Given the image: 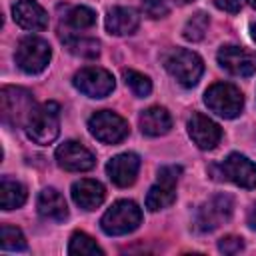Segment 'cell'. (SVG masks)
Masks as SVG:
<instances>
[{
    "label": "cell",
    "instance_id": "5b68a950",
    "mask_svg": "<svg viewBox=\"0 0 256 256\" xmlns=\"http://www.w3.org/2000/svg\"><path fill=\"white\" fill-rule=\"evenodd\" d=\"M204 104L222 118H236L244 108V96L234 84L216 82L204 92Z\"/></svg>",
    "mask_w": 256,
    "mask_h": 256
},
{
    "label": "cell",
    "instance_id": "2e32d148",
    "mask_svg": "<svg viewBox=\"0 0 256 256\" xmlns=\"http://www.w3.org/2000/svg\"><path fill=\"white\" fill-rule=\"evenodd\" d=\"M12 18L24 30L36 32V30H44L48 26L46 10L34 0H16V4L12 6Z\"/></svg>",
    "mask_w": 256,
    "mask_h": 256
},
{
    "label": "cell",
    "instance_id": "ba28073f",
    "mask_svg": "<svg viewBox=\"0 0 256 256\" xmlns=\"http://www.w3.org/2000/svg\"><path fill=\"white\" fill-rule=\"evenodd\" d=\"M180 174H182L180 166H162L158 170V182L150 186L146 194V208L150 212L164 210L176 200V182Z\"/></svg>",
    "mask_w": 256,
    "mask_h": 256
},
{
    "label": "cell",
    "instance_id": "1f68e13d",
    "mask_svg": "<svg viewBox=\"0 0 256 256\" xmlns=\"http://www.w3.org/2000/svg\"><path fill=\"white\" fill-rule=\"evenodd\" d=\"M176 4H180V6H184V4H190V2H194V0H174Z\"/></svg>",
    "mask_w": 256,
    "mask_h": 256
},
{
    "label": "cell",
    "instance_id": "f546056e",
    "mask_svg": "<svg viewBox=\"0 0 256 256\" xmlns=\"http://www.w3.org/2000/svg\"><path fill=\"white\" fill-rule=\"evenodd\" d=\"M214 4H216V8L230 12V14H236L242 8V0H214Z\"/></svg>",
    "mask_w": 256,
    "mask_h": 256
},
{
    "label": "cell",
    "instance_id": "277c9868",
    "mask_svg": "<svg viewBox=\"0 0 256 256\" xmlns=\"http://www.w3.org/2000/svg\"><path fill=\"white\" fill-rule=\"evenodd\" d=\"M34 110V96L20 86H4L0 92V112L2 122L16 128L24 126L30 112Z\"/></svg>",
    "mask_w": 256,
    "mask_h": 256
},
{
    "label": "cell",
    "instance_id": "4fadbf2b",
    "mask_svg": "<svg viewBox=\"0 0 256 256\" xmlns=\"http://www.w3.org/2000/svg\"><path fill=\"white\" fill-rule=\"evenodd\" d=\"M220 172L226 180L234 182L236 186L256 188V164L238 152L226 156V160L220 164Z\"/></svg>",
    "mask_w": 256,
    "mask_h": 256
},
{
    "label": "cell",
    "instance_id": "603a6c76",
    "mask_svg": "<svg viewBox=\"0 0 256 256\" xmlns=\"http://www.w3.org/2000/svg\"><path fill=\"white\" fill-rule=\"evenodd\" d=\"M68 254H72V256H96V254L102 256L104 250L88 234L74 232L72 238H70V244H68Z\"/></svg>",
    "mask_w": 256,
    "mask_h": 256
},
{
    "label": "cell",
    "instance_id": "ac0fdd59",
    "mask_svg": "<svg viewBox=\"0 0 256 256\" xmlns=\"http://www.w3.org/2000/svg\"><path fill=\"white\" fill-rule=\"evenodd\" d=\"M138 124L146 136H164L172 128V116L162 106H150L140 114Z\"/></svg>",
    "mask_w": 256,
    "mask_h": 256
},
{
    "label": "cell",
    "instance_id": "9c48e42d",
    "mask_svg": "<svg viewBox=\"0 0 256 256\" xmlns=\"http://www.w3.org/2000/svg\"><path fill=\"white\" fill-rule=\"evenodd\" d=\"M232 208H234V202H232L230 196H226V194L212 196L208 202H204L198 208L196 218H194V228L200 230V232H212V230H216L220 224H224V222L230 220Z\"/></svg>",
    "mask_w": 256,
    "mask_h": 256
},
{
    "label": "cell",
    "instance_id": "44dd1931",
    "mask_svg": "<svg viewBox=\"0 0 256 256\" xmlns=\"http://www.w3.org/2000/svg\"><path fill=\"white\" fill-rule=\"evenodd\" d=\"M24 202H26V188L20 182L4 176L0 180V206H2V210L20 208Z\"/></svg>",
    "mask_w": 256,
    "mask_h": 256
},
{
    "label": "cell",
    "instance_id": "ffe728a7",
    "mask_svg": "<svg viewBox=\"0 0 256 256\" xmlns=\"http://www.w3.org/2000/svg\"><path fill=\"white\" fill-rule=\"evenodd\" d=\"M138 24H140V16L136 14V10L126 6H116L106 16V30L114 36L132 34L138 28Z\"/></svg>",
    "mask_w": 256,
    "mask_h": 256
},
{
    "label": "cell",
    "instance_id": "52a82bcc",
    "mask_svg": "<svg viewBox=\"0 0 256 256\" xmlns=\"http://www.w3.org/2000/svg\"><path fill=\"white\" fill-rule=\"evenodd\" d=\"M88 130L96 140H100L104 144H118L130 132L128 122L122 116H118L116 112H112V110L94 112L88 118Z\"/></svg>",
    "mask_w": 256,
    "mask_h": 256
},
{
    "label": "cell",
    "instance_id": "30bf717a",
    "mask_svg": "<svg viewBox=\"0 0 256 256\" xmlns=\"http://www.w3.org/2000/svg\"><path fill=\"white\" fill-rule=\"evenodd\" d=\"M72 82H74V86L82 94H86L90 98H104L116 86L114 76L108 70L98 68V66H86V68L78 70L74 74V80Z\"/></svg>",
    "mask_w": 256,
    "mask_h": 256
},
{
    "label": "cell",
    "instance_id": "7c38bea8",
    "mask_svg": "<svg viewBox=\"0 0 256 256\" xmlns=\"http://www.w3.org/2000/svg\"><path fill=\"white\" fill-rule=\"evenodd\" d=\"M56 162L68 172H86L94 166V154L76 140H68L56 148Z\"/></svg>",
    "mask_w": 256,
    "mask_h": 256
},
{
    "label": "cell",
    "instance_id": "4316f807",
    "mask_svg": "<svg viewBox=\"0 0 256 256\" xmlns=\"http://www.w3.org/2000/svg\"><path fill=\"white\" fill-rule=\"evenodd\" d=\"M122 76H124L126 86L134 92V96L144 98V96H148V94L152 92V82H150V78L144 76L142 72H136V70H124Z\"/></svg>",
    "mask_w": 256,
    "mask_h": 256
},
{
    "label": "cell",
    "instance_id": "d6986e66",
    "mask_svg": "<svg viewBox=\"0 0 256 256\" xmlns=\"http://www.w3.org/2000/svg\"><path fill=\"white\" fill-rule=\"evenodd\" d=\"M38 214L42 218H48V220H54V222H62L68 218V206H66V200L64 196L54 190V188H44L40 194H38Z\"/></svg>",
    "mask_w": 256,
    "mask_h": 256
},
{
    "label": "cell",
    "instance_id": "9a60e30c",
    "mask_svg": "<svg viewBox=\"0 0 256 256\" xmlns=\"http://www.w3.org/2000/svg\"><path fill=\"white\" fill-rule=\"evenodd\" d=\"M138 170H140V158L134 152L118 154L106 164V172H108L110 180L120 188H126L130 184H134V180L138 176Z\"/></svg>",
    "mask_w": 256,
    "mask_h": 256
},
{
    "label": "cell",
    "instance_id": "d6a6232c",
    "mask_svg": "<svg viewBox=\"0 0 256 256\" xmlns=\"http://www.w3.org/2000/svg\"><path fill=\"white\" fill-rule=\"evenodd\" d=\"M252 38H254V40H256V24H254V26H252Z\"/></svg>",
    "mask_w": 256,
    "mask_h": 256
},
{
    "label": "cell",
    "instance_id": "f1b7e54d",
    "mask_svg": "<svg viewBox=\"0 0 256 256\" xmlns=\"http://www.w3.org/2000/svg\"><path fill=\"white\" fill-rule=\"evenodd\" d=\"M218 250L224 254H238L240 250H244V240L240 236H224L218 242Z\"/></svg>",
    "mask_w": 256,
    "mask_h": 256
},
{
    "label": "cell",
    "instance_id": "7402d4cb",
    "mask_svg": "<svg viewBox=\"0 0 256 256\" xmlns=\"http://www.w3.org/2000/svg\"><path fill=\"white\" fill-rule=\"evenodd\" d=\"M68 52L80 58H96L100 54V44L94 38H78V36H66L62 38Z\"/></svg>",
    "mask_w": 256,
    "mask_h": 256
},
{
    "label": "cell",
    "instance_id": "4dcf8cb0",
    "mask_svg": "<svg viewBox=\"0 0 256 256\" xmlns=\"http://www.w3.org/2000/svg\"><path fill=\"white\" fill-rule=\"evenodd\" d=\"M248 226L252 228V230H256V204H252V208L248 210Z\"/></svg>",
    "mask_w": 256,
    "mask_h": 256
},
{
    "label": "cell",
    "instance_id": "8fae6325",
    "mask_svg": "<svg viewBox=\"0 0 256 256\" xmlns=\"http://www.w3.org/2000/svg\"><path fill=\"white\" fill-rule=\"evenodd\" d=\"M218 64L234 76H252L256 72V52L240 46H222L216 54Z\"/></svg>",
    "mask_w": 256,
    "mask_h": 256
},
{
    "label": "cell",
    "instance_id": "8992f818",
    "mask_svg": "<svg viewBox=\"0 0 256 256\" xmlns=\"http://www.w3.org/2000/svg\"><path fill=\"white\" fill-rule=\"evenodd\" d=\"M52 50L50 44L40 36H26L18 42L14 60L18 68L26 74H38L42 72L50 62Z\"/></svg>",
    "mask_w": 256,
    "mask_h": 256
},
{
    "label": "cell",
    "instance_id": "5bb4252c",
    "mask_svg": "<svg viewBox=\"0 0 256 256\" xmlns=\"http://www.w3.org/2000/svg\"><path fill=\"white\" fill-rule=\"evenodd\" d=\"M188 134L192 138V142L200 148V150H214L218 146V142L222 140V130L220 126L210 120L208 116L194 112L188 120Z\"/></svg>",
    "mask_w": 256,
    "mask_h": 256
},
{
    "label": "cell",
    "instance_id": "cb8c5ba5",
    "mask_svg": "<svg viewBox=\"0 0 256 256\" xmlns=\"http://www.w3.org/2000/svg\"><path fill=\"white\" fill-rule=\"evenodd\" d=\"M94 22H96V12L92 8H88V6H74L66 14V24L70 28H76V30L92 28Z\"/></svg>",
    "mask_w": 256,
    "mask_h": 256
},
{
    "label": "cell",
    "instance_id": "484cf974",
    "mask_svg": "<svg viewBox=\"0 0 256 256\" xmlns=\"http://www.w3.org/2000/svg\"><path fill=\"white\" fill-rule=\"evenodd\" d=\"M0 234H2V240H0L2 250L22 252V250H26V248H28L26 238H24V234H22V230H20V228L10 226V224H2Z\"/></svg>",
    "mask_w": 256,
    "mask_h": 256
},
{
    "label": "cell",
    "instance_id": "e0dca14e",
    "mask_svg": "<svg viewBox=\"0 0 256 256\" xmlns=\"http://www.w3.org/2000/svg\"><path fill=\"white\" fill-rule=\"evenodd\" d=\"M106 198V190L98 180H78L72 184V200L82 210H96Z\"/></svg>",
    "mask_w": 256,
    "mask_h": 256
},
{
    "label": "cell",
    "instance_id": "83f0119b",
    "mask_svg": "<svg viewBox=\"0 0 256 256\" xmlns=\"http://www.w3.org/2000/svg\"><path fill=\"white\" fill-rule=\"evenodd\" d=\"M142 12L148 18H164L170 12V6L166 0H142Z\"/></svg>",
    "mask_w": 256,
    "mask_h": 256
},
{
    "label": "cell",
    "instance_id": "3957f363",
    "mask_svg": "<svg viewBox=\"0 0 256 256\" xmlns=\"http://www.w3.org/2000/svg\"><path fill=\"white\" fill-rule=\"evenodd\" d=\"M142 222V210L132 200H118L114 202L104 216L100 218V228L108 236H122L134 232Z\"/></svg>",
    "mask_w": 256,
    "mask_h": 256
},
{
    "label": "cell",
    "instance_id": "836d02e7",
    "mask_svg": "<svg viewBox=\"0 0 256 256\" xmlns=\"http://www.w3.org/2000/svg\"><path fill=\"white\" fill-rule=\"evenodd\" d=\"M248 2H250V6H252V8H256V0H248Z\"/></svg>",
    "mask_w": 256,
    "mask_h": 256
},
{
    "label": "cell",
    "instance_id": "6da1fadb",
    "mask_svg": "<svg viewBox=\"0 0 256 256\" xmlns=\"http://www.w3.org/2000/svg\"><path fill=\"white\" fill-rule=\"evenodd\" d=\"M164 68L168 74L182 86L192 88L198 84V80L204 74V62L202 58L186 48H172L164 54Z\"/></svg>",
    "mask_w": 256,
    "mask_h": 256
},
{
    "label": "cell",
    "instance_id": "7a4b0ae2",
    "mask_svg": "<svg viewBox=\"0 0 256 256\" xmlns=\"http://www.w3.org/2000/svg\"><path fill=\"white\" fill-rule=\"evenodd\" d=\"M26 134L36 144H50L60 132V106L56 102H44L34 106L26 124Z\"/></svg>",
    "mask_w": 256,
    "mask_h": 256
},
{
    "label": "cell",
    "instance_id": "d4e9b609",
    "mask_svg": "<svg viewBox=\"0 0 256 256\" xmlns=\"http://www.w3.org/2000/svg\"><path fill=\"white\" fill-rule=\"evenodd\" d=\"M208 24H210V18L206 12H196L192 14V18H188V22L184 24V30H182V36L190 42H198L204 38L206 30H208Z\"/></svg>",
    "mask_w": 256,
    "mask_h": 256
}]
</instances>
